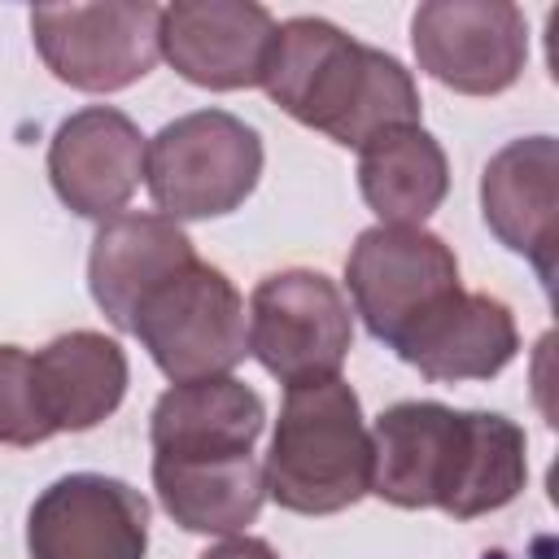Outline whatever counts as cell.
I'll list each match as a JSON object with an SVG mask.
<instances>
[{"label": "cell", "mask_w": 559, "mask_h": 559, "mask_svg": "<svg viewBox=\"0 0 559 559\" xmlns=\"http://www.w3.org/2000/svg\"><path fill=\"white\" fill-rule=\"evenodd\" d=\"M528 480L524 428L498 411L393 402L371 428V493L402 511L437 507L476 520L515 502Z\"/></svg>", "instance_id": "obj_1"}, {"label": "cell", "mask_w": 559, "mask_h": 559, "mask_svg": "<svg viewBox=\"0 0 559 559\" xmlns=\"http://www.w3.org/2000/svg\"><path fill=\"white\" fill-rule=\"evenodd\" d=\"M258 87H266L293 122L345 148H362L393 127H419V87L411 70L328 17L275 22Z\"/></svg>", "instance_id": "obj_2"}, {"label": "cell", "mask_w": 559, "mask_h": 559, "mask_svg": "<svg viewBox=\"0 0 559 559\" xmlns=\"http://www.w3.org/2000/svg\"><path fill=\"white\" fill-rule=\"evenodd\" d=\"M262 476L266 493L297 515H332L371 493V428L341 376L284 393Z\"/></svg>", "instance_id": "obj_3"}, {"label": "cell", "mask_w": 559, "mask_h": 559, "mask_svg": "<svg viewBox=\"0 0 559 559\" xmlns=\"http://www.w3.org/2000/svg\"><path fill=\"white\" fill-rule=\"evenodd\" d=\"M262 175V135L227 114L197 109L148 140L144 183L166 218H218L245 205Z\"/></svg>", "instance_id": "obj_4"}, {"label": "cell", "mask_w": 559, "mask_h": 559, "mask_svg": "<svg viewBox=\"0 0 559 559\" xmlns=\"http://www.w3.org/2000/svg\"><path fill=\"white\" fill-rule=\"evenodd\" d=\"M345 284L354 314L389 349L463 293L454 249L437 231L411 223H376L358 231L345 258Z\"/></svg>", "instance_id": "obj_5"}, {"label": "cell", "mask_w": 559, "mask_h": 559, "mask_svg": "<svg viewBox=\"0 0 559 559\" xmlns=\"http://www.w3.org/2000/svg\"><path fill=\"white\" fill-rule=\"evenodd\" d=\"M131 332L140 336L157 371L175 384L231 376V367L249 354L245 301L236 284L201 258L140 301Z\"/></svg>", "instance_id": "obj_6"}, {"label": "cell", "mask_w": 559, "mask_h": 559, "mask_svg": "<svg viewBox=\"0 0 559 559\" xmlns=\"http://www.w3.org/2000/svg\"><path fill=\"white\" fill-rule=\"evenodd\" d=\"M354 345L345 293L306 266L266 275L249 297V354L284 384L336 380Z\"/></svg>", "instance_id": "obj_7"}, {"label": "cell", "mask_w": 559, "mask_h": 559, "mask_svg": "<svg viewBox=\"0 0 559 559\" xmlns=\"http://www.w3.org/2000/svg\"><path fill=\"white\" fill-rule=\"evenodd\" d=\"M162 9L127 4H39L31 9V39L44 66L79 92H122L140 83L157 57Z\"/></svg>", "instance_id": "obj_8"}, {"label": "cell", "mask_w": 559, "mask_h": 559, "mask_svg": "<svg viewBox=\"0 0 559 559\" xmlns=\"http://www.w3.org/2000/svg\"><path fill=\"white\" fill-rule=\"evenodd\" d=\"M411 48L441 87L498 96L528 61V22L511 0H428L411 17Z\"/></svg>", "instance_id": "obj_9"}, {"label": "cell", "mask_w": 559, "mask_h": 559, "mask_svg": "<svg viewBox=\"0 0 559 559\" xmlns=\"http://www.w3.org/2000/svg\"><path fill=\"white\" fill-rule=\"evenodd\" d=\"M148 502L118 476L70 472L52 480L26 515L31 559H144Z\"/></svg>", "instance_id": "obj_10"}, {"label": "cell", "mask_w": 559, "mask_h": 559, "mask_svg": "<svg viewBox=\"0 0 559 559\" xmlns=\"http://www.w3.org/2000/svg\"><path fill=\"white\" fill-rule=\"evenodd\" d=\"M148 166L144 131L114 105L70 114L48 144V179L57 201L79 218H114L135 197Z\"/></svg>", "instance_id": "obj_11"}, {"label": "cell", "mask_w": 559, "mask_h": 559, "mask_svg": "<svg viewBox=\"0 0 559 559\" xmlns=\"http://www.w3.org/2000/svg\"><path fill=\"white\" fill-rule=\"evenodd\" d=\"M275 17L253 0H175L162 9V57L179 79L210 92L262 83Z\"/></svg>", "instance_id": "obj_12"}, {"label": "cell", "mask_w": 559, "mask_h": 559, "mask_svg": "<svg viewBox=\"0 0 559 559\" xmlns=\"http://www.w3.org/2000/svg\"><path fill=\"white\" fill-rule=\"evenodd\" d=\"M485 227L520 258H528L542 284L555 280L559 249V144L555 135H524L498 148L480 175Z\"/></svg>", "instance_id": "obj_13"}, {"label": "cell", "mask_w": 559, "mask_h": 559, "mask_svg": "<svg viewBox=\"0 0 559 559\" xmlns=\"http://www.w3.org/2000/svg\"><path fill=\"white\" fill-rule=\"evenodd\" d=\"M197 262L188 231L166 214H114L96 227L87 253L92 301L118 332H131L140 301L175 271Z\"/></svg>", "instance_id": "obj_14"}, {"label": "cell", "mask_w": 559, "mask_h": 559, "mask_svg": "<svg viewBox=\"0 0 559 559\" xmlns=\"http://www.w3.org/2000/svg\"><path fill=\"white\" fill-rule=\"evenodd\" d=\"M262 424L266 406L245 380L210 376L170 384L157 397L148 415V441L153 459H240L253 454Z\"/></svg>", "instance_id": "obj_15"}, {"label": "cell", "mask_w": 559, "mask_h": 559, "mask_svg": "<svg viewBox=\"0 0 559 559\" xmlns=\"http://www.w3.org/2000/svg\"><path fill=\"white\" fill-rule=\"evenodd\" d=\"M520 349L515 314L489 293H454L437 314H428L393 354L411 362L424 380L459 384L498 376Z\"/></svg>", "instance_id": "obj_16"}, {"label": "cell", "mask_w": 559, "mask_h": 559, "mask_svg": "<svg viewBox=\"0 0 559 559\" xmlns=\"http://www.w3.org/2000/svg\"><path fill=\"white\" fill-rule=\"evenodd\" d=\"M31 371H35V397L52 437L87 432L105 424L122 406V393L131 380L122 345L92 328L52 336L39 354H31Z\"/></svg>", "instance_id": "obj_17"}, {"label": "cell", "mask_w": 559, "mask_h": 559, "mask_svg": "<svg viewBox=\"0 0 559 559\" xmlns=\"http://www.w3.org/2000/svg\"><path fill=\"white\" fill-rule=\"evenodd\" d=\"M153 489L162 511L210 537H236L249 528L266 498V476L253 454L240 459H153Z\"/></svg>", "instance_id": "obj_18"}, {"label": "cell", "mask_w": 559, "mask_h": 559, "mask_svg": "<svg viewBox=\"0 0 559 559\" xmlns=\"http://www.w3.org/2000/svg\"><path fill=\"white\" fill-rule=\"evenodd\" d=\"M358 192L380 223L424 227L450 192L445 148L424 127H393L358 148Z\"/></svg>", "instance_id": "obj_19"}, {"label": "cell", "mask_w": 559, "mask_h": 559, "mask_svg": "<svg viewBox=\"0 0 559 559\" xmlns=\"http://www.w3.org/2000/svg\"><path fill=\"white\" fill-rule=\"evenodd\" d=\"M52 428L44 424L39 397H35V371L31 354L22 345H0V445H39Z\"/></svg>", "instance_id": "obj_20"}, {"label": "cell", "mask_w": 559, "mask_h": 559, "mask_svg": "<svg viewBox=\"0 0 559 559\" xmlns=\"http://www.w3.org/2000/svg\"><path fill=\"white\" fill-rule=\"evenodd\" d=\"M197 559H280V555H275L271 542H262V537H223L218 546H210V550L197 555Z\"/></svg>", "instance_id": "obj_21"}]
</instances>
